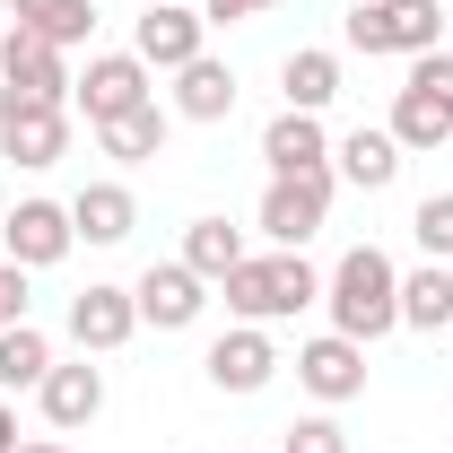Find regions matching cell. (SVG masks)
<instances>
[{"mask_svg": "<svg viewBox=\"0 0 453 453\" xmlns=\"http://www.w3.org/2000/svg\"><path fill=\"white\" fill-rule=\"evenodd\" d=\"M323 305H332V332L357 340V349H375L384 332H401V271L384 244H349L332 262V280H323Z\"/></svg>", "mask_w": 453, "mask_h": 453, "instance_id": "obj_1", "label": "cell"}, {"mask_svg": "<svg viewBox=\"0 0 453 453\" xmlns=\"http://www.w3.org/2000/svg\"><path fill=\"white\" fill-rule=\"evenodd\" d=\"M226 314H244V323H288V314H305V305H323V271L305 262V253H244L235 271H226Z\"/></svg>", "mask_w": 453, "mask_h": 453, "instance_id": "obj_2", "label": "cell"}, {"mask_svg": "<svg viewBox=\"0 0 453 453\" xmlns=\"http://www.w3.org/2000/svg\"><path fill=\"white\" fill-rule=\"evenodd\" d=\"M384 131H393L410 157H427V149H445V140H453V53H445V44L410 61V79H401Z\"/></svg>", "mask_w": 453, "mask_h": 453, "instance_id": "obj_3", "label": "cell"}, {"mask_svg": "<svg viewBox=\"0 0 453 453\" xmlns=\"http://www.w3.org/2000/svg\"><path fill=\"white\" fill-rule=\"evenodd\" d=\"M445 44V9L436 0H357L349 9V53H366V61H418V53H436Z\"/></svg>", "mask_w": 453, "mask_h": 453, "instance_id": "obj_4", "label": "cell"}, {"mask_svg": "<svg viewBox=\"0 0 453 453\" xmlns=\"http://www.w3.org/2000/svg\"><path fill=\"white\" fill-rule=\"evenodd\" d=\"M262 235L280 244V253H305L323 226H332V166L314 174H271V192H262Z\"/></svg>", "mask_w": 453, "mask_h": 453, "instance_id": "obj_5", "label": "cell"}, {"mask_svg": "<svg viewBox=\"0 0 453 453\" xmlns=\"http://www.w3.org/2000/svg\"><path fill=\"white\" fill-rule=\"evenodd\" d=\"M0 157L9 166H61L70 157V105L0 88Z\"/></svg>", "mask_w": 453, "mask_h": 453, "instance_id": "obj_6", "label": "cell"}, {"mask_svg": "<svg viewBox=\"0 0 453 453\" xmlns=\"http://www.w3.org/2000/svg\"><path fill=\"white\" fill-rule=\"evenodd\" d=\"M131 53L149 61V70H183V61L210 53V18H201L192 0H149L140 27H131Z\"/></svg>", "mask_w": 453, "mask_h": 453, "instance_id": "obj_7", "label": "cell"}, {"mask_svg": "<svg viewBox=\"0 0 453 453\" xmlns=\"http://www.w3.org/2000/svg\"><path fill=\"white\" fill-rule=\"evenodd\" d=\"M70 244H79L70 201H18V210L0 219V253H9L18 271H53V262H70Z\"/></svg>", "mask_w": 453, "mask_h": 453, "instance_id": "obj_8", "label": "cell"}, {"mask_svg": "<svg viewBox=\"0 0 453 453\" xmlns=\"http://www.w3.org/2000/svg\"><path fill=\"white\" fill-rule=\"evenodd\" d=\"M131 305H140V323H157V332H192L201 305H210V280H201L192 262H149L140 288H131Z\"/></svg>", "mask_w": 453, "mask_h": 453, "instance_id": "obj_9", "label": "cell"}, {"mask_svg": "<svg viewBox=\"0 0 453 453\" xmlns=\"http://www.w3.org/2000/svg\"><path fill=\"white\" fill-rule=\"evenodd\" d=\"M70 96L88 105V131H96V122H113V113L149 105L157 88H149V61L140 53H88V79H70Z\"/></svg>", "mask_w": 453, "mask_h": 453, "instance_id": "obj_10", "label": "cell"}, {"mask_svg": "<svg viewBox=\"0 0 453 453\" xmlns=\"http://www.w3.org/2000/svg\"><path fill=\"white\" fill-rule=\"evenodd\" d=\"M131 332H140V305H131V288L88 280L79 296H70V340H79V357H105V349H122Z\"/></svg>", "mask_w": 453, "mask_h": 453, "instance_id": "obj_11", "label": "cell"}, {"mask_svg": "<svg viewBox=\"0 0 453 453\" xmlns=\"http://www.w3.org/2000/svg\"><path fill=\"white\" fill-rule=\"evenodd\" d=\"M201 366H210V384H219V393H262V384L280 375V349H271L262 323H235V332L210 340V357H201Z\"/></svg>", "mask_w": 453, "mask_h": 453, "instance_id": "obj_12", "label": "cell"}, {"mask_svg": "<svg viewBox=\"0 0 453 453\" xmlns=\"http://www.w3.org/2000/svg\"><path fill=\"white\" fill-rule=\"evenodd\" d=\"M0 88H18V96H53V105H70V61H61V44L27 35V27H9V35H0Z\"/></svg>", "mask_w": 453, "mask_h": 453, "instance_id": "obj_13", "label": "cell"}, {"mask_svg": "<svg viewBox=\"0 0 453 453\" xmlns=\"http://www.w3.org/2000/svg\"><path fill=\"white\" fill-rule=\"evenodd\" d=\"M296 384H305L314 401H357V393H366V349L340 340V332L305 340V349H296Z\"/></svg>", "mask_w": 453, "mask_h": 453, "instance_id": "obj_14", "label": "cell"}, {"mask_svg": "<svg viewBox=\"0 0 453 453\" xmlns=\"http://www.w3.org/2000/svg\"><path fill=\"white\" fill-rule=\"evenodd\" d=\"M401 157H410V149H401L393 131H375V122H357V131H340V140H332V174H340V183H357V192H393V183H401Z\"/></svg>", "mask_w": 453, "mask_h": 453, "instance_id": "obj_15", "label": "cell"}, {"mask_svg": "<svg viewBox=\"0 0 453 453\" xmlns=\"http://www.w3.org/2000/svg\"><path fill=\"white\" fill-rule=\"evenodd\" d=\"M262 166H271V174H314V166H332V131H323V113L280 105V113H271V131H262Z\"/></svg>", "mask_w": 453, "mask_h": 453, "instance_id": "obj_16", "label": "cell"}, {"mask_svg": "<svg viewBox=\"0 0 453 453\" xmlns=\"http://www.w3.org/2000/svg\"><path fill=\"white\" fill-rule=\"evenodd\" d=\"M35 401H44V418H53V427H88V418L105 410V366H88V357H79V366H61V357H53V375L35 384Z\"/></svg>", "mask_w": 453, "mask_h": 453, "instance_id": "obj_17", "label": "cell"}, {"mask_svg": "<svg viewBox=\"0 0 453 453\" xmlns=\"http://www.w3.org/2000/svg\"><path fill=\"white\" fill-rule=\"evenodd\" d=\"M70 226H79V244H122V235L140 226V201H131V183H79V201H70Z\"/></svg>", "mask_w": 453, "mask_h": 453, "instance_id": "obj_18", "label": "cell"}, {"mask_svg": "<svg viewBox=\"0 0 453 453\" xmlns=\"http://www.w3.org/2000/svg\"><path fill=\"white\" fill-rule=\"evenodd\" d=\"M174 113H183V122H226V113H235V70H226L219 53L183 61V70H174Z\"/></svg>", "mask_w": 453, "mask_h": 453, "instance_id": "obj_19", "label": "cell"}, {"mask_svg": "<svg viewBox=\"0 0 453 453\" xmlns=\"http://www.w3.org/2000/svg\"><path fill=\"white\" fill-rule=\"evenodd\" d=\"M166 131H174V113L149 96V105H131V113H113V122H96V140H105V157H122V166H149V157H166Z\"/></svg>", "mask_w": 453, "mask_h": 453, "instance_id": "obj_20", "label": "cell"}, {"mask_svg": "<svg viewBox=\"0 0 453 453\" xmlns=\"http://www.w3.org/2000/svg\"><path fill=\"white\" fill-rule=\"evenodd\" d=\"M401 323L410 332H453V262H418L401 280Z\"/></svg>", "mask_w": 453, "mask_h": 453, "instance_id": "obj_21", "label": "cell"}, {"mask_svg": "<svg viewBox=\"0 0 453 453\" xmlns=\"http://www.w3.org/2000/svg\"><path fill=\"white\" fill-rule=\"evenodd\" d=\"M9 18L27 27V35H44V44H88L96 35V0H9Z\"/></svg>", "mask_w": 453, "mask_h": 453, "instance_id": "obj_22", "label": "cell"}, {"mask_svg": "<svg viewBox=\"0 0 453 453\" xmlns=\"http://www.w3.org/2000/svg\"><path fill=\"white\" fill-rule=\"evenodd\" d=\"M280 88H288V105H296V113H323V105L340 96V53H323V44L288 53V61H280Z\"/></svg>", "mask_w": 453, "mask_h": 453, "instance_id": "obj_23", "label": "cell"}, {"mask_svg": "<svg viewBox=\"0 0 453 453\" xmlns=\"http://www.w3.org/2000/svg\"><path fill=\"white\" fill-rule=\"evenodd\" d=\"M44 375H53V340L35 332V323H9L0 332V393H27Z\"/></svg>", "mask_w": 453, "mask_h": 453, "instance_id": "obj_24", "label": "cell"}, {"mask_svg": "<svg viewBox=\"0 0 453 453\" xmlns=\"http://www.w3.org/2000/svg\"><path fill=\"white\" fill-rule=\"evenodd\" d=\"M183 262H192L201 280H226V271L244 262V235H235L226 219H192L183 226Z\"/></svg>", "mask_w": 453, "mask_h": 453, "instance_id": "obj_25", "label": "cell"}, {"mask_svg": "<svg viewBox=\"0 0 453 453\" xmlns=\"http://www.w3.org/2000/svg\"><path fill=\"white\" fill-rule=\"evenodd\" d=\"M410 235H418L427 262H453V192H427V201L410 210Z\"/></svg>", "mask_w": 453, "mask_h": 453, "instance_id": "obj_26", "label": "cell"}, {"mask_svg": "<svg viewBox=\"0 0 453 453\" xmlns=\"http://www.w3.org/2000/svg\"><path fill=\"white\" fill-rule=\"evenodd\" d=\"M280 453H349V436H340V418H296Z\"/></svg>", "mask_w": 453, "mask_h": 453, "instance_id": "obj_27", "label": "cell"}, {"mask_svg": "<svg viewBox=\"0 0 453 453\" xmlns=\"http://www.w3.org/2000/svg\"><path fill=\"white\" fill-rule=\"evenodd\" d=\"M9 323H27V271L0 253V332H9Z\"/></svg>", "mask_w": 453, "mask_h": 453, "instance_id": "obj_28", "label": "cell"}, {"mask_svg": "<svg viewBox=\"0 0 453 453\" xmlns=\"http://www.w3.org/2000/svg\"><path fill=\"white\" fill-rule=\"evenodd\" d=\"M262 9H280V0H201L210 27H244V18H262Z\"/></svg>", "mask_w": 453, "mask_h": 453, "instance_id": "obj_29", "label": "cell"}, {"mask_svg": "<svg viewBox=\"0 0 453 453\" xmlns=\"http://www.w3.org/2000/svg\"><path fill=\"white\" fill-rule=\"evenodd\" d=\"M0 453H18V410L0 401Z\"/></svg>", "mask_w": 453, "mask_h": 453, "instance_id": "obj_30", "label": "cell"}, {"mask_svg": "<svg viewBox=\"0 0 453 453\" xmlns=\"http://www.w3.org/2000/svg\"><path fill=\"white\" fill-rule=\"evenodd\" d=\"M18 453H70V445H18Z\"/></svg>", "mask_w": 453, "mask_h": 453, "instance_id": "obj_31", "label": "cell"}, {"mask_svg": "<svg viewBox=\"0 0 453 453\" xmlns=\"http://www.w3.org/2000/svg\"><path fill=\"white\" fill-rule=\"evenodd\" d=\"M0 9H9V0H0Z\"/></svg>", "mask_w": 453, "mask_h": 453, "instance_id": "obj_32", "label": "cell"}, {"mask_svg": "<svg viewBox=\"0 0 453 453\" xmlns=\"http://www.w3.org/2000/svg\"><path fill=\"white\" fill-rule=\"evenodd\" d=\"M445 340H453V332H445Z\"/></svg>", "mask_w": 453, "mask_h": 453, "instance_id": "obj_33", "label": "cell"}]
</instances>
